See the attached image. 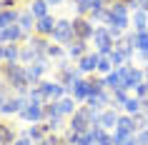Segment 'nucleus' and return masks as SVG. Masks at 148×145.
I'll list each match as a JSON object with an SVG mask.
<instances>
[{"instance_id":"11","label":"nucleus","mask_w":148,"mask_h":145,"mask_svg":"<svg viewBox=\"0 0 148 145\" xmlns=\"http://www.w3.org/2000/svg\"><path fill=\"white\" fill-rule=\"evenodd\" d=\"M23 123L28 125H35V123H45V105H35V103H28V105L20 110L18 115Z\"/></svg>"},{"instance_id":"10","label":"nucleus","mask_w":148,"mask_h":145,"mask_svg":"<svg viewBox=\"0 0 148 145\" xmlns=\"http://www.w3.org/2000/svg\"><path fill=\"white\" fill-rule=\"evenodd\" d=\"M50 70V60H38V63H30V65H25V75L30 80V85H38L45 80V73Z\"/></svg>"},{"instance_id":"30","label":"nucleus","mask_w":148,"mask_h":145,"mask_svg":"<svg viewBox=\"0 0 148 145\" xmlns=\"http://www.w3.org/2000/svg\"><path fill=\"white\" fill-rule=\"evenodd\" d=\"M28 100L35 103V105H45V103H48L45 95H43V90H40V85H33L30 90H28Z\"/></svg>"},{"instance_id":"36","label":"nucleus","mask_w":148,"mask_h":145,"mask_svg":"<svg viewBox=\"0 0 148 145\" xmlns=\"http://www.w3.org/2000/svg\"><path fill=\"white\" fill-rule=\"evenodd\" d=\"M13 145H35V143H33V140H30L28 135H23V133H20V138H18V140H15Z\"/></svg>"},{"instance_id":"6","label":"nucleus","mask_w":148,"mask_h":145,"mask_svg":"<svg viewBox=\"0 0 148 145\" xmlns=\"http://www.w3.org/2000/svg\"><path fill=\"white\" fill-rule=\"evenodd\" d=\"M73 38H75V33H73V20H68V18H58V23H55V30H53V35H50V40L58 43V45H68Z\"/></svg>"},{"instance_id":"13","label":"nucleus","mask_w":148,"mask_h":145,"mask_svg":"<svg viewBox=\"0 0 148 145\" xmlns=\"http://www.w3.org/2000/svg\"><path fill=\"white\" fill-rule=\"evenodd\" d=\"M28 35L20 30V25H10V28H3L0 30V45H10V43H25Z\"/></svg>"},{"instance_id":"24","label":"nucleus","mask_w":148,"mask_h":145,"mask_svg":"<svg viewBox=\"0 0 148 145\" xmlns=\"http://www.w3.org/2000/svg\"><path fill=\"white\" fill-rule=\"evenodd\" d=\"M55 103H58V108H60V113L65 115V118H70V115L75 113V110H78V100L73 98V95H65V98H60V100H55Z\"/></svg>"},{"instance_id":"16","label":"nucleus","mask_w":148,"mask_h":145,"mask_svg":"<svg viewBox=\"0 0 148 145\" xmlns=\"http://www.w3.org/2000/svg\"><path fill=\"white\" fill-rule=\"evenodd\" d=\"M25 10H28L35 20H40V18L50 15V3H48V0H28V3H25Z\"/></svg>"},{"instance_id":"35","label":"nucleus","mask_w":148,"mask_h":145,"mask_svg":"<svg viewBox=\"0 0 148 145\" xmlns=\"http://www.w3.org/2000/svg\"><path fill=\"white\" fill-rule=\"evenodd\" d=\"M136 140H138L140 145H148V128H143V130H136Z\"/></svg>"},{"instance_id":"42","label":"nucleus","mask_w":148,"mask_h":145,"mask_svg":"<svg viewBox=\"0 0 148 145\" xmlns=\"http://www.w3.org/2000/svg\"><path fill=\"white\" fill-rule=\"evenodd\" d=\"M18 3H20V0H18Z\"/></svg>"},{"instance_id":"31","label":"nucleus","mask_w":148,"mask_h":145,"mask_svg":"<svg viewBox=\"0 0 148 145\" xmlns=\"http://www.w3.org/2000/svg\"><path fill=\"white\" fill-rule=\"evenodd\" d=\"M116 128H123V130H133L136 133V120H133V115H125V113H121V118H118V125Z\"/></svg>"},{"instance_id":"26","label":"nucleus","mask_w":148,"mask_h":145,"mask_svg":"<svg viewBox=\"0 0 148 145\" xmlns=\"http://www.w3.org/2000/svg\"><path fill=\"white\" fill-rule=\"evenodd\" d=\"M133 140H136V133L133 130H123V128L113 130V143L116 145H131Z\"/></svg>"},{"instance_id":"40","label":"nucleus","mask_w":148,"mask_h":145,"mask_svg":"<svg viewBox=\"0 0 148 145\" xmlns=\"http://www.w3.org/2000/svg\"><path fill=\"white\" fill-rule=\"evenodd\" d=\"M143 75H146V80H148V65H143Z\"/></svg>"},{"instance_id":"15","label":"nucleus","mask_w":148,"mask_h":145,"mask_svg":"<svg viewBox=\"0 0 148 145\" xmlns=\"http://www.w3.org/2000/svg\"><path fill=\"white\" fill-rule=\"evenodd\" d=\"M98 63H101V53H88V55H83L75 65H78V70L83 73V75H93V73H98Z\"/></svg>"},{"instance_id":"9","label":"nucleus","mask_w":148,"mask_h":145,"mask_svg":"<svg viewBox=\"0 0 148 145\" xmlns=\"http://www.w3.org/2000/svg\"><path fill=\"white\" fill-rule=\"evenodd\" d=\"M38 85H40V90H43V95H45L48 103H55V100H60V98L68 95V88L60 85L58 80H43V83H38Z\"/></svg>"},{"instance_id":"23","label":"nucleus","mask_w":148,"mask_h":145,"mask_svg":"<svg viewBox=\"0 0 148 145\" xmlns=\"http://www.w3.org/2000/svg\"><path fill=\"white\" fill-rule=\"evenodd\" d=\"M18 25H20V30L30 38L33 33H35V18L28 13V10H20V18H18Z\"/></svg>"},{"instance_id":"19","label":"nucleus","mask_w":148,"mask_h":145,"mask_svg":"<svg viewBox=\"0 0 148 145\" xmlns=\"http://www.w3.org/2000/svg\"><path fill=\"white\" fill-rule=\"evenodd\" d=\"M118 118H121V113H118L116 108H106V110H101V120H98V125L106 128V130H116Z\"/></svg>"},{"instance_id":"8","label":"nucleus","mask_w":148,"mask_h":145,"mask_svg":"<svg viewBox=\"0 0 148 145\" xmlns=\"http://www.w3.org/2000/svg\"><path fill=\"white\" fill-rule=\"evenodd\" d=\"M93 30H95V23L90 20V18H83V15L73 18V33H75V38H78V40H88V43H90Z\"/></svg>"},{"instance_id":"20","label":"nucleus","mask_w":148,"mask_h":145,"mask_svg":"<svg viewBox=\"0 0 148 145\" xmlns=\"http://www.w3.org/2000/svg\"><path fill=\"white\" fill-rule=\"evenodd\" d=\"M18 18H20V8H0V30L15 25Z\"/></svg>"},{"instance_id":"17","label":"nucleus","mask_w":148,"mask_h":145,"mask_svg":"<svg viewBox=\"0 0 148 145\" xmlns=\"http://www.w3.org/2000/svg\"><path fill=\"white\" fill-rule=\"evenodd\" d=\"M18 138H20V133H18V128L13 123L0 120V145H13Z\"/></svg>"},{"instance_id":"22","label":"nucleus","mask_w":148,"mask_h":145,"mask_svg":"<svg viewBox=\"0 0 148 145\" xmlns=\"http://www.w3.org/2000/svg\"><path fill=\"white\" fill-rule=\"evenodd\" d=\"M131 28H133V33L148 30V13H143V10H133V13H131Z\"/></svg>"},{"instance_id":"4","label":"nucleus","mask_w":148,"mask_h":145,"mask_svg":"<svg viewBox=\"0 0 148 145\" xmlns=\"http://www.w3.org/2000/svg\"><path fill=\"white\" fill-rule=\"evenodd\" d=\"M90 43H93L95 53H101V55H110V50L116 48V40H113V35H110L108 25H95Z\"/></svg>"},{"instance_id":"29","label":"nucleus","mask_w":148,"mask_h":145,"mask_svg":"<svg viewBox=\"0 0 148 145\" xmlns=\"http://www.w3.org/2000/svg\"><path fill=\"white\" fill-rule=\"evenodd\" d=\"M123 113L125 115H133V118H136L138 113H143V110H140V98H136V95L131 93V98L123 103Z\"/></svg>"},{"instance_id":"18","label":"nucleus","mask_w":148,"mask_h":145,"mask_svg":"<svg viewBox=\"0 0 148 145\" xmlns=\"http://www.w3.org/2000/svg\"><path fill=\"white\" fill-rule=\"evenodd\" d=\"M55 23H58V18H55V15H45V18H40V20H35V35L50 38L53 30H55Z\"/></svg>"},{"instance_id":"33","label":"nucleus","mask_w":148,"mask_h":145,"mask_svg":"<svg viewBox=\"0 0 148 145\" xmlns=\"http://www.w3.org/2000/svg\"><path fill=\"white\" fill-rule=\"evenodd\" d=\"M43 145H70V143L65 140V135H63V133H50V135L43 140Z\"/></svg>"},{"instance_id":"5","label":"nucleus","mask_w":148,"mask_h":145,"mask_svg":"<svg viewBox=\"0 0 148 145\" xmlns=\"http://www.w3.org/2000/svg\"><path fill=\"white\" fill-rule=\"evenodd\" d=\"M118 73H121V78H123V88L125 90H136L140 83H146V75H143V68H138V65H133L131 63H125V65H121L118 68Z\"/></svg>"},{"instance_id":"27","label":"nucleus","mask_w":148,"mask_h":145,"mask_svg":"<svg viewBox=\"0 0 148 145\" xmlns=\"http://www.w3.org/2000/svg\"><path fill=\"white\" fill-rule=\"evenodd\" d=\"M45 58H48V60H55V63H60V60H68V53H65V45H58V43H50V48H48Z\"/></svg>"},{"instance_id":"7","label":"nucleus","mask_w":148,"mask_h":145,"mask_svg":"<svg viewBox=\"0 0 148 145\" xmlns=\"http://www.w3.org/2000/svg\"><path fill=\"white\" fill-rule=\"evenodd\" d=\"M30 100H28V95H8L5 98V103H3V108H0V118H13V115H20V110H23L25 105H28Z\"/></svg>"},{"instance_id":"38","label":"nucleus","mask_w":148,"mask_h":145,"mask_svg":"<svg viewBox=\"0 0 148 145\" xmlns=\"http://www.w3.org/2000/svg\"><path fill=\"white\" fill-rule=\"evenodd\" d=\"M5 98H8V93H3V90H0V108H3V103H5Z\"/></svg>"},{"instance_id":"12","label":"nucleus","mask_w":148,"mask_h":145,"mask_svg":"<svg viewBox=\"0 0 148 145\" xmlns=\"http://www.w3.org/2000/svg\"><path fill=\"white\" fill-rule=\"evenodd\" d=\"M65 53H68V60L78 63L83 55L90 53V45H88V40H78V38H73L68 45H65Z\"/></svg>"},{"instance_id":"21","label":"nucleus","mask_w":148,"mask_h":145,"mask_svg":"<svg viewBox=\"0 0 148 145\" xmlns=\"http://www.w3.org/2000/svg\"><path fill=\"white\" fill-rule=\"evenodd\" d=\"M38 60H45V55H40L35 48H30L28 43L20 45V63L23 65H30V63H38Z\"/></svg>"},{"instance_id":"2","label":"nucleus","mask_w":148,"mask_h":145,"mask_svg":"<svg viewBox=\"0 0 148 145\" xmlns=\"http://www.w3.org/2000/svg\"><path fill=\"white\" fill-rule=\"evenodd\" d=\"M108 28H118V30L128 33L131 30V8L123 0H113L108 5Z\"/></svg>"},{"instance_id":"1","label":"nucleus","mask_w":148,"mask_h":145,"mask_svg":"<svg viewBox=\"0 0 148 145\" xmlns=\"http://www.w3.org/2000/svg\"><path fill=\"white\" fill-rule=\"evenodd\" d=\"M0 73H3L5 83L10 85V90L15 93V95H28V90L33 88L30 80H28V75H25V65L23 63H3V65H0Z\"/></svg>"},{"instance_id":"14","label":"nucleus","mask_w":148,"mask_h":145,"mask_svg":"<svg viewBox=\"0 0 148 145\" xmlns=\"http://www.w3.org/2000/svg\"><path fill=\"white\" fill-rule=\"evenodd\" d=\"M68 95H73V98H75V100L80 103V105H83V103H86V100L90 98V85H88V78H86V75H83V78H78L75 83L70 85Z\"/></svg>"},{"instance_id":"25","label":"nucleus","mask_w":148,"mask_h":145,"mask_svg":"<svg viewBox=\"0 0 148 145\" xmlns=\"http://www.w3.org/2000/svg\"><path fill=\"white\" fill-rule=\"evenodd\" d=\"M23 135H28L33 143H43L48 138V133H45V128H43V123H35V125H28V130H25Z\"/></svg>"},{"instance_id":"28","label":"nucleus","mask_w":148,"mask_h":145,"mask_svg":"<svg viewBox=\"0 0 148 145\" xmlns=\"http://www.w3.org/2000/svg\"><path fill=\"white\" fill-rule=\"evenodd\" d=\"M103 80H106V88H108L110 93H113V90H118V88H123V78H121L118 68H116V70H110L108 75H103Z\"/></svg>"},{"instance_id":"41","label":"nucleus","mask_w":148,"mask_h":145,"mask_svg":"<svg viewBox=\"0 0 148 145\" xmlns=\"http://www.w3.org/2000/svg\"><path fill=\"white\" fill-rule=\"evenodd\" d=\"M35 145H43V143H35Z\"/></svg>"},{"instance_id":"37","label":"nucleus","mask_w":148,"mask_h":145,"mask_svg":"<svg viewBox=\"0 0 148 145\" xmlns=\"http://www.w3.org/2000/svg\"><path fill=\"white\" fill-rule=\"evenodd\" d=\"M136 58H138V60L143 63V65H148V53H143V50H138V53H136Z\"/></svg>"},{"instance_id":"34","label":"nucleus","mask_w":148,"mask_h":145,"mask_svg":"<svg viewBox=\"0 0 148 145\" xmlns=\"http://www.w3.org/2000/svg\"><path fill=\"white\" fill-rule=\"evenodd\" d=\"M133 10H143V13H148V0H133L131 13H133Z\"/></svg>"},{"instance_id":"39","label":"nucleus","mask_w":148,"mask_h":145,"mask_svg":"<svg viewBox=\"0 0 148 145\" xmlns=\"http://www.w3.org/2000/svg\"><path fill=\"white\" fill-rule=\"evenodd\" d=\"M48 3H50V5H63L65 0H48Z\"/></svg>"},{"instance_id":"3","label":"nucleus","mask_w":148,"mask_h":145,"mask_svg":"<svg viewBox=\"0 0 148 145\" xmlns=\"http://www.w3.org/2000/svg\"><path fill=\"white\" fill-rule=\"evenodd\" d=\"M78 78H83V73L78 70V65H70V60L55 63V75H53V80H58L60 85H65L68 90H70V85L75 83Z\"/></svg>"},{"instance_id":"32","label":"nucleus","mask_w":148,"mask_h":145,"mask_svg":"<svg viewBox=\"0 0 148 145\" xmlns=\"http://www.w3.org/2000/svg\"><path fill=\"white\" fill-rule=\"evenodd\" d=\"M113 68V60H110V55H101V63H98V75H108Z\"/></svg>"}]
</instances>
